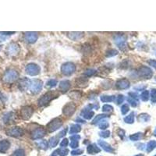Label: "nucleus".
<instances>
[{"mask_svg":"<svg viewBox=\"0 0 156 156\" xmlns=\"http://www.w3.org/2000/svg\"><path fill=\"white\" fill-rule=\"evenodd\" d=\"M7 135L11 137H17L21 136L24 132L19 127H13V128H10L9 130H7Z\"/></svg>","mask_w":156,"mask_h":156,"instance_id":"4","label":"nucleus"},{"mask_svg":"<svg viewBox=\"0 0 156 156\" xmlns=\"http://www.w3.org/2000/svg\"><path fill=\"white\" fill-rule=\"evenodd\" d=\"M57 143H58V140H57V139L56 137H52V138H51L50 141H49V144H50L52 147H55L57 145Z\"/></svg>","mask_w":156,"mask_h":156,"instance_id":"28","label":"nucleus"},{"mask_svg":"<svg viewBox=\"0 0 156 156\" xmlns=\"http://www.w3.org/2000/svg\"><path fill=\"white\" fill-rule=\"evenodd\" d=\"M151 99L153 103L156 102V90L152 89L151 92Z\"/></svg>","mask_w":156,"mask_h":156,"instance_id":"24","label":"nucleus"},{"mask_svg":"<svg viewBox=\"0 0 156 156\" xmlns=\"http://www.w3.org/2000/svg\"><path fill=\"white\" fill-rule=\"evenodd\" d=\"M45 130L43 129H38L36 130H34V134H33V138L34 139H38V138H41V137H42L44 135H45Z\"/></svg>","mask_w":156,"mask_h":156,"instance_id":"14","label":"nucleus"},{"mask_svg":"<svg viewBox=\"0 0 156 156\" xmlns=\"http://www.w3.org/2000/svg\"><path fill=\"white\" fill-rule=\"evenodd\" d=\"M69 87V81H67V80H64V81L61 82L60 85H59V88L62 90V92L67 91Z\"/></svg>","mask_w":156,"mask_h":156,"instance_id":"18","label":"nucleus"},{"mask_svg":"<svg viewBox=\"0 0 156 156\" xmlns=\"http://www.w3.org/2000/svg\"><path fill=\"white\" fill-rule=\"evenodd\" d=\"M26 70H27V74L34 76V75H37L39 73V67L37 65L30 64L27 67Z\"/></svg>","mask_w":156,"mask_h":156,"instance_id":"7","label":"nucleus"},{"mask_svg":"<svg viewBox=\"0 0 156 156\" xmlns=\"http://www.w3.org/2000/svg\"><path fill=\"white\" fill-rule=\"evenodd\" d=\"M112 108L110 105H105L103 106V111L108 112V111H112Z\"/></svg>","mask_w":156,"mask_h":156,"instance_id":"31","label":"nucleus"},{"mask_svg":"<svg viewBox=\"0 0 156 156\" xmlns=\"http://www.w3.org/2000/svg\"><path fill=\"white\" fill-rule=\"evenodd\" d=\"M138 74L140 77L149 79V78H151L152 77L153 73H152V70L150 69L149 67H142L138 70Z\"/></svg>","mask_w":156,"mask_h":156,"instance_id":"2","label":"nucleus"},{"mask_svg":"<svg viewBox=\"0 0 156 156\" xmlns=\"http://www.w3.org/2000/svg\"><path fill=\"white\" fill-rule=\"evenodd\" d=\"M25 36H26V40L31 43L34 42L37 40V35L34 33H27Z\"/></svg>","mask_w":156,"mask_h":156,"instance_id":"16","label":"nucleus"},{"mask_svg":"<svg viewBox=\"0 0 156 156\" xmlns=\"http://www.w3.org/2000/svg\"><path fill=\"white\" fill-rule=\"evenodd\" d=\"M128 111H129V106L127 105H123V107H122V112H123V114H126Z\"/></svg>","mask_w":156,"mask_h":156,"instance_id":"30","label":"nucleus"},{"mask_svg":"<svg viewBox=\"0 0 156 156\" xmlns=\"http://www.w3.org/2000/svg\"><path fill=\"white\" fill-rule=\"evenodd\" d=\"M53 98H54L53 92H49V93L45 94L42 98H41L40 99H39V101H38V105H40V106L41 105H46L47 103H49Z\"/></svg>","mask_w":156,"mask_h":156,"instance_id":"3","label":"nucleus"},{"mask_svg":"<svg viewBox=\"0 0 156 156\" xmlns=\"http://www.w3.org/2000/svg\"><path fill=\"white\" fill-rule=\"evenodd\" d=\"M75 111V105L74 104H69V105H66V107L63 109V112L65 115H67L69 116L71 114L74 113V112Z\"/></svg>","mask_w":156,"mask_h":156,"instance_id":"9","label":"nucleus"},{"mask_svg":"<svg viewBox=\"0 0 156 156\" xmlns=\"http://www.w3.org/2000/svg\"><path fill=\"white\" fill-rule=\"evenodd\" d=\"M149 63H150V64H151V65H152V67H155V69H156V61H155V60H152V61H150Z\"/></svg>","mask_w":156,"mask_h":156,"instance_id":"38","label":"nucleus"},{"mask_svg":"<svg viewBox=\"0 0 156 156\" xmlns=\"http://www.w3.org/2000/svg\"><path fill=\"white\" fill-rule=\"evenodd\" d=\"M114 99V98L112 96H103L102 98V102H110V101H112Z\"/></svg>","mask_w":156,"mask_h":156,"instance_id":"26","label":"nucleus"},{"mask_svg":"<svg viewBox=\"0 0 156 156\" xmlns=\"http://www.w3.org/2000/svg\"><path fill=\"white\" fill-rule=\"evenodd\" d=\"M57 152H59L58 155L60 156H65L67 155V152H68V150L67 149H59L58 151H56Z\"/></svg>","mask_w":156,"mask_h":156,"instance_id":"27","label":"nucleus"},{"mask_svg":"<svg viewBox=\"0 0 156 156\" xmlns=\"http://www.w3.org/2000/svg\"><path fill=\"white\" fill-rule=\"evenodd\" d=\"M149 98V92L147 91H145L141 94V99L143 101H147Z\"/></svg>","mask_w":156,"mask_h":156,"instance_id":"22","label":"nucleus"},{"mask_svg":"<svg viewBox=\"0 0 156 156\" xmlns=\"http://www.w3.org/2000/svg\"><path fill=\"white\" fill-rule=\"evenodd\" d=\"M135 156H144L143 155H135Z\"/></svg>","mask_w":156,"mask_h":156,"instance_id":"41","label":"nucleus"},{"mask_svg":"<svg viewBox=\"0 0 156 156\" xmlns=\"http://www.w3.org/2000/svg\"><path fill=\"white\" fill-rule=\"evenodd\" d=\"M67 145H68V140H67V139H64V140H62V142H61L60 146L62 147H67Z\"/></svg>","mask_w":156,"mask_h":156,"instance_id":"34","label":"nucleus"},{"mask_svg":"<svg viewBox=\"0 0 156 156\" xmlns=\"http://www.w3.org/2000/svg\"><path fill=\"white\" fill-rule=\"evenodd\" d=\"M10 147L9 140H2L0 141V153H6Z\"/></svg>","mask_w":156,"mask_h":156,"instance_id":"8","label":"nucleus"},{"mask_svg":"<svg viewBox=\"0 0 156 156\" xmlns=\"http://www.w3.org/2000/svg\"><path fill=\"white\" fill-rule=\"evenodd\" d=\"M33 112V110L31 107H25L22 109V116L24 119L29 118Z\"/></svg>","mask_w":156,"mask_h":156,"instance_id":"13","label":"nucleus"},{"mask_svg":"<svg viewBox=\"0 0 156 156\" xmlns=\"http://www.w3.org/2000/svg\"><path fill=\"white\" fill-rule=\"evenodd\" d=\"M61 125H62L61 120H59V119H56V120H54L53 121H52L51 123H49L48 129H49V130L50 132L55 131V130L58 129L59 127H60Z\"/></svg>","mask_w":156,"mask_h":156,"instance_id":"6","label":"nucleus"},{"mask_svg":"<svg viewBox=\"0 0 156 156\" xmlns=\"http://www.w3.org/2000/svg\"><path fill=\"white\" fill-rule=\"evenodd\" d=\"M156 147V141L155 140H152V141H150L147 145V151L148 152H152V150L155 149Z\"/></svg>","mask_w":156,"mask_h":156,"instance_id":"19","label":"nucleus"},{"mask_svg":"<svg viewBox=\"0 0 156 156\" xmlns=\"http://www.w3.org/2000/svg\"><path fill=\"white\" fill-rule=\"evenodd\" d=\"M134 113H131L130 115H129V116H127V117H126V118H125V121H126V122H127V123H134Z\"/></svg>","mask_w":156,"mask_h":156,"instance_id":"21","label":"nucleus"},{"mask_svg":"<svg viewBox=\"0 0 156 156\" xmlns=\"http://www.w3.org/2000/svg\"><path fill=\"white\" fill-rule=\"evenodd\" d=\"M109 132H105V133H102V134H101V136L104 137H108L109 136Z\"/></svg>","mask_w":156,"mask_h":156,"instance_id":"39","label":"nucleus"},{"mask_svg":"<svg viewBox=\"0 0 156 156\" xmlns=\"http://www.w3.org/2000/svg\"><path fill=\"white\" fill-rule=\"evenodd\" d=\"M80 127H79V126H77V125H75V126H74V127H72L70 134H72V133H76V132L80 131Z\"/></svg>","mask_w":156,"mask_h":156,"instance_id":"29","label":"nucleus"},{"mask_svg":"<svg viewBox=\"0 0 156 156\" xmlns=\"http://www.w3.org/2000/svg\"><path fill=\"white\" fill-rule=\"evenodd\" d=\"M56 80H51L47 83V85H48V86H50V87H53V86L56 85Z\"/></svg>","mask_w":156,"mask_h":156,"instance_id":"32","label":"nucleus"},{"mask_svg":"<svg viewBox=\"0 0 156 156\" xmlns=\"http://www.w3.org/2000/svg\"><path fill=\"white\" fill-rule=\"evenodd\" d=\"M117 87L120 89H126L127 87H130V83L129 81L126 79H123V80H119L117 82Z\"/></svg>","mask_w":156,"mask_h":156,"instance_id":"12","label":"nucleus"},{"mask_svg":"<svg viewBox=\"0 0 156 156\" xmlns=\"http://www.w3.org/2000/svg\"><path fill=\"white\" fill-rule=\"evenodd\" d=\"M74 70H75V67L73 63H67V64H64L62 67V71L64 74H67V75H69L71 74L72 73H74Z\"/></svg>","mask_w":156,"mask_h":156,"instance_id":"5","label":"nucleus"},{"mask_svg":"<svg viewBox=\"0 0 156 156\" xmlns=\"http://www.w3.org/2000/svg\"><path fill=\"white\" fill-rule=\"evenodd\" d=\"M155 156H156V155H155Z\"/></svg>","mask_w":156,"mask_h":156,"instance_id":"43","label":"nucleus"},{"mask_svg":"<svg viewBox=\"0 0 156 156\" xmlns=\"http://www.w3.org/2000/svg\"><path fill=\"white\" fill-rule=\"evenodd\" d=\"M141 137V134L140 133H138V134H135L134 135L130 137V138L132 140H138Z\"/></svg>","mask_w":156,"mask_h":156,"instance_id":"25","label":"nucleus"},{"mask_svg":"<svg viewBox=\"0 0 156 156\" xmlns=\"http://www.w3.org/2000/svg\"><path fill=\"white\" fill-rule=\"evenodd\" d=\"M11 156H24V151L23 149H17L12 154Z\"/></svg>","mask_w":156,"mask_h":156,"instance_id":"20","label":"nucleus"},{"mask_svg":"<svg viewBox=\"0 0 156 156\" xmlns=\"http://www.w3.org/2000/svg\"><path fill=\"white\" fill-rule=\"evenodd\" d=\"M83 152L82 150H77V151H73L72 152V155H80Z\"/></svg>","mask_w":156,"mask_h":156,"instance_id":"35","label":"nucleus"},{"mask_svg":"<svg viewBox=\"0 0 156 156\" xmlns=\"http://www.w3.org/2000/svg\"><path fill=\"white\" fill-rule=\"evenodd\" d=\"M71 147L73 148H77L78 147V141L77 140H73L71 143V145H70Z\"/></svg>","mask_w":156,"mask_h":156,"instance_id":"33","label":"nucleus"},{"mask_svg":"<svg viewBox=\"0 0 156 156\" xmlns=\"http://www.w3.org/2000/svg\"><path fill=\"white\" fill-rule=\"evenodd\" d=\"M18 78V73L15 70L10 69L8 70L7 72H6V74L4 75L3 80L7 83H12L15 81L16 79Z\"/></svg>","mask_w":156,"mask_h":156,"instance_id":"1","label":"nucleus"},{"mask_svg":"<svg viewBox=\"0 0 156 156\" xmlns=\"http://www.w3.org/2000/svg\"><path fill=\"white\" fill-rule=\"evenodd\" d=\"M154 134H155V136L156 137V129L155 130V132H154Z\"/></svg>","mask_w":156,"mask_h":156,"instance_id":"40","label":"nucleus"},{"mask_svg":"<svg viewBox=\"0 0 156 156\" xmlns=\"http://www.w3.org/2000/svg\"><path fill=\"white\" fill-rule=\"evenodd\" d=\"M99 145L103 147V149L108 152H113V148L105 141H99Z\"/></svg>","mask_w":156,"mask_h":156,"instance_id":"15","label":"nucleus"},{"mask_svg":"<svg viewBox=\"0 0 156 156\" xmlns=\"http://www.w3.org/2000/svg\"><path fill=\"white\" fill-rule=\"evenodd\" d=\"M42 87V82H41L39 80H35L31 84V90L33 92H35L36 93L40 92Z\"/></svg>","mask_w":156,"mask_h":156,"instance_id":"10","label":"nucleus"},{"mask_svg":"<svg viewBox=\"0 0 156 156\" xmlns=\"http://www.w3.org/2000/svg\"><path fill=\"white\" fill-rule=\"evenodd\" d=\"M7 51L9 52L10 55H14V54H16L19 52V46H18L15 43H12L9 45L8 49H7Z\"/></svg>","mask_w":156,"mask_h":156,"instance_id":"11","label":"nucleus"},{"mask_svg":"<svg viewBox=\"0 0 156 156\" xmlns=\"http://www.w3.org/2000/svg\"><path fill=\"white\" fill-rule=\"evenodd\" d=\"M149 116L147 115V114H142L139 116V120L140 121H144V122H147V121L149 120Z\"/></svg>","mask_w":156,"mask_h":156,"instance_id":"23","label":"nucleus"},{"mask_svg":"<svg viewBox=\"0 0 156 156\" xmlns=\"http://www.w3.org/2000/svg\"><path fill=\"white\" fill-rule=\"evenodd\" d=\"M123 101V95H120L118 97V104H120Z\"/></svg>","mask_w":156,"mask_h":156,"instance_id":"37","label":"nucleus"},{"mask_svg":"<svg viewBox=\"0 0 156 156\" xmlns=\"http://www.w3.org/2000/svg\"><path fill=\"white\" fill-rule=\"evenodd\" d=\"M0 49H1V46H0Z\"/></svg>","mask_w":156,"mask_h":156,"instance_id":"42","label":"nucleus"},{"mask_svg":"<svg viewBox=\"0 0 156 156\" xmlns=\"http://www.w3.org/2000/svg\"><path fill=\"white\" fill-rule=\"evenodd\" d=\"M109 126V124H108L107 122H104V123H102V124L100 125V127H101V129H105L106 127Z\"/></svg>","mask_w":156,"mask_h":156,"instance_id":"36","label":"nucleus"},{"mask_svg":"<svg viewBox=\"0 0 156 156\" xmlns=\"http://www.w3.org/2000/svg\"><path fill=\"white\" fill-rule=\"evenodd\" d=\"M99 152H100V149L95 145H90L89 147H87V152L89 154H96Z\"/></svg>","mask_w":156,"mask_h":156,"instance_id":"17","label":"nucleus"}]
</instances>
